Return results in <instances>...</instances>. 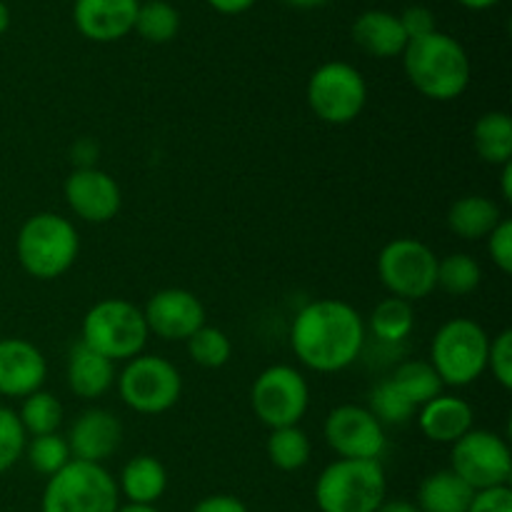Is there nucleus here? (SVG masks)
<instances>
[{"label": "nucleus", "mask_w": 512, "mask_h": 512, "mask_svg": "<svg viewBox=\"0 0 512 512\" xmlns=\"http://www.w3.org/2000/svg\"><path fill=\"white\" fill-rule=\"evenodd\" d=\"M365 333L363 315L353 305L323 298L298 310L290 328V348L313 373H340L360 358Z\"/></svg>", "instance_id": "1"}, {"label": "nucleus", "mask_w": 512, "mask_h": 512, "mask_svg": "<svg viewBox=\"0 0 512 512\" xmlns=\"http://www.w3.org/2000/svg\"><path fill=\"white\" fill-rule=\"evenodd\" d=\"M403 68L410 85L435 103L460 98L473 78V65L463 45L440 30L405 45Z\"/></svg>", "instance_id": "2"}, {"label": "nucleus", "mask_w": 512, "mask_h": 512, "mask_svg": "<svg viewBox=\"0 0 512 512\" xmlns=\"http://www.w3.org/2000/svg\"><path fill=\"white\" fill-rule=\"evenodd\" d=\"M80 253V235L58 213H35L20 225L15 238L18 263L30 278L55 280L68 273Z\"/></svg>", "instance_id": "3"}, {"label": "nucleus", "mask_w": 512, "mask_h": 512, "mask_svg": "<svg viewBox=\"0 0 512 512\" xmlns=\"http://www.w3.org/2000/svg\"><path fill=\"white\" fill-rule=\"evenodd\" d=\"M388 478L380 460L338 458L315 480L320 512H375L385 503Z\"/></svg>", "instance_id": "4"}, {"label": "nucleus", "mask_w": 512, "mask_h": 512, "mask_svg": "<svg viewBox=\"0 0 512 512\" xmlns=\"http://www.w3.org/2000/svg\"><path fill=\"white\" fill-rule=\"evenodd\" d=\"M148 338L150 333L143 318V308L125 298L98 300L83 315V325H80V343L113 363L118 360L128 363V360L143 355Z\"/></svg>", "instance_id": "5"}, {"label": "nucleus", "mask_w": 512, "mask_h": 512, "mask_svg": "<svg viewBox=\"0 0 512 512\" xmlns=\"http://www.w3.org/2000/svg\"><path fill=\"white\" fill-rule=\"evenodd\" d=\"M490 335L470 318H453L443 323L430 343V360L440 383L448 388L473 385L488 370Z\"/></svg>", "instance_id": "6"}, {"label": "nucleus", "mask_w": 512, "mask_h": 512, "mask_svg": "<svg viewBox=\"0 0 512 512\" xmlns=\"http://www.w3.org/2000/svg\"><path fill=\"white\" fill-rule=\"evenodd\" d=\"M118 483L105 465L70 460L45 483L40 512H118Z\"/></svg>", "instance_id": "7"}, {"label": "nucleus", "mask_w": 512, "mask_h": 512, "mask_svg": "<svg viewBox=\"0 0 512 512\" xmlns=\"http://www.w3.org/2000/svg\"><path fill=\"white\" fill-rule=\"evenodd\" d=\"M115 385L120 400L138 415L168 413L183 395L180 370L160 355H138L128 360Z\"/></svg>", "instance_id": "8"}, {"label": "nucleus", "mask_w": 512, "mask_h": 512, "mask_svg": "<svg viewBox=\"0 0 512 512\" xmlns=\"http://www.w3.org/2000/svg\"><path fill=\"white\" fill-rule=\"evenodd\" d=\"M378 278L393 298L423 300L438 290V255L418 238H395L380 250Z\"/></svg>", "instance_id": "9"}, {"label": "nucleus", "mask_w": 512, "mask_h": 512, "mask_svg": "<svg viewBox=\"0 0 512 512\" xmlns=\"http://www.w3.org/2000/svg\"><path fill=\"white\" fill-rule=\"evenodd\" d=\"M305 98L315 118L328 125H348L363 113L368 103V83L350 63L330 60L310 75Z\"/></svg>", "instance_id": "10"}, {"label": "nucleus", "mask_w": 512, "mask_h": 512, "mask_svg": "<svg viewBox=\"0 0 512 512\" xmlns=\"http://www.w3.org/2000/svg\"><path fill=\"white\" fill-rule=\"evenodd\" d=\"M250 408L270 430L300 425L310 408V385L293 365H270L250 388Z\"/></svg>", "instance_id": "11"}, {"label": "nucleus", "mask_w": 512, "mask_h": 512, "mask_svg": "<svg viewBox=\"0 0 512 512\" xmlns=\"http://www.w3.org/2000/svg\"><path fill=\"white\" fill-rule=\"evenodd\" d=\"M450 470L475 493L510 485L512 453L508 440L490 430H470L450 445Z\"/></svg>", "instance_id": "12"}, {"label": "nucleus", "mask_w": 512, "mask_h": 512, "mask_svg": "<svg viewBox=\"0 0 512 512\" xmlns=\"http://www.w3.org/2000/svg\"><path fill=\"white\" fill-rule=\"evenodd\" d=\"M323 438L338 458L345 460H380L388 438L380 420L365 405H338L328 413Z\"/></svg>", "instance_id": "13"}, {"label": "nucleus", "mask_w": 512, "mask_h": 512, "mask_svg": "<svg viewBox=\"0 0 512 512\" xmlns=\"http://www.w3.org/2000/svg\"><path fill=\"white\" fill-rule=\"evenodd\" d=\"M148 333L168 343H180L205 325V305L185 288H163L143 308Z\"/></svg>", "instance_id": "14"}, {"label": "nucleus", "mask_w": 512, "mask_h": 512, "mask_svg": "<svg viewBox=\"0 0 512 512\" xmlns=\"http://www.w3.org/2000/svg\"><path fill=\"white\" fill-rule=\"evenodd\" d=\"M63 195L73 215L93 225L110 223L123 205V193H120V185L115 183L113 175L93 168V165L73 170L65 178Z\"/></svg>", "instance_id": "15"}, {"label": "nucleus", "mask_w": 512, "mask_h": 512, "mask_svg": "<svg viewBox=\"0 0 512 512\" xmlns=\"http://www.w3.org/2000/svg\"><path fill=\"white\" fill-rule=\"evenodd\" d=\"M65 440H68L73 460L103 465L105 460L113 458V453H118L120 443H123V423L113 410H83L73 420Z\"/></svg>", "instance_id": "16"}, {"label": "nucleus", "mask_w": 512, "mask_h": 512, "mask_svg": "<svg viewBox=\"0 0 512 512\" xmlns=\"http://www.w3.org/2000/svg\"><path fill=\"white\" fill-rule=\"evenodd\" d=\"M48 363L38 345L25 338H0V395L28 398L43 390Z\"/></svg>", "instance_id": "17"}, {"label": "nucleus", "mask_w": 512, "mask_h": 512, "mask_svg": "<svg viewBox=\"0 0 512 512\" xmlns=\"http://www.w3.org/2000/svg\"><path fill=\"white\" fill-rule=\"evenodd\" d=\"M138 0H75L73 20L93 43H115L135 28Z\"/></svg>", "instance_id": "18"}, {"label": "nucleus", "mask_w": 512, "mask_h": 512, "mask_svg": "<svg viewBox=\"0 0 512 512\" xmlns=\"http://www.w3.org/2000/svg\"><path fill=\"white\" fill-rule=\"evenodd\" d=\"M473 405L458 395L440 393L430 403L420 405L418 428L430 443L453 445L473 430Z\"/></svg>", "instance_id": "19"}, {"label": "nucleus", "mask_w": 512, "mask_h": 512, "mask_svg": "<svg viewBox=\"0 0 512 512\" xmlns=\"http://www.w3.org/2000/svg\"><path fill=\"white\" fill-rule=\"evenodd\" d=\"M68 388L80 400H98L115 385V363L90 350L88 345L78 343L68 353Z\"/></svg>", "instance_id": "20"}, {"label": "nucleus", "mask_w": 512, "mask_h": 512, "mask_svg": "<svg viewBox=\"0 0 512 512\" xmlns=\"http://www.w3.org/2000/svg\"><path fill=\"white\" fill-rule=\"evenodd\" d=\"M353 40L363 53L383 60L398 58L408 45V35L400 25V18L388 10H368L358 15L353 23Z\"/></svg>", "instance_id": "21"}, {"label": "nucleus", "mask_w": 512, "mask_h": 512, "mask_svg": "<svg viewBox=\"0 0 512 512\" xmlns=\"http://www.w3.org/2000/svg\"><path fill=\"white\" fill-rule=\"evenodd\" d=\"M115 483L130 505H155L168 490V470L153 455H135L123 465Z\"/></svg>", "instance_id": "22"}, {"label": "nucleus", "mask_w": 512, "mask_h": 512, "mask_svg": "<svg viewBox=\"0 0 512 512\" xmlns=\"http://www.w3.org/2000/svg\"><path fill=\"white\" fill-rule=\"evenodd\" d=\"M500 220H503L500 205L485 195H463L448 210L450 233L458 235L460 240H468V243L488 238L498 228Z\"/></svg>", "instance_id": "23"}, {"label": "nucleus", "mask_w": 512, "mask_h": 512, "mask_svg": "<svg viewBox=\"0 0 512 512\" xmlns=\"http://www.w3.org/2000/svg\"><path fill=\"white\" fill-rule=\"evenodd\" d=\"M475 490L450 468L428 475L418 488L420 512H468Z\"/></svg>", "instance_id": "24"}, {"label": "nucleus", "mask_w": 512, "mask_h": 512, "mask_svg": "<svg viewBox=\"0 0 512 512\" xmlns=\"http://www.w3.org/2000/svg\"><path fill=\"white\" fill-rule=\"evenodd\" d=\"M475 153L490 165H505L512 160V118L505 110H490L480 115L473 128Z\"/></svg>", "instance_id": "25"}, {"label": "nucleus", "mask_w": 512, "mask_h": 512, "mask_svg": "<svg viewBox=\"0 0 512 512\" xmlns=\"http://www.w3.org/2000/svg\"><path fill=\"white\" fill-rule=\"evenodd\" d=\"M373 338H378L385 345H400L415 328V310L413 303L403 298H385L370 313L368 323Z\"/></svg>", "instance_id": "26"}, {"label": "nucleus", "mask_w": 512, "mask_h": 512, "mask_svg": "<svg viewBox=\"0 0 512 512\" xmlns=\"http://www.w3.org/2000/svg\"><path fill=\"white\" fill-rule=\"evenodd\" d=\"M388 380L403 393V398L408 400V403L415 405V408L438 398L445 388L428 360H405V363H400L398 368L393 370V375H390Z\"/></svg>", "instance_id": "27"}, {"label": "nucleus", "mask_w": 512, "mask_h": 512, "mask_svg": "<svg viewBox=\"0 0 512 512\" xmlns=\"http://www.w3.org/2000/svg\"><path fill=\"white\" fill-rule=\"evenodd\" d=\"M265 453L268 460L283 473H295V470L305 468L313 455V443H310L308 433L300 425H290V428L270 430V438L265 443Z\"/></svg>", "instance_id": "28"}, {"label": "nucleus", "mask_w": 512, "mask_h": 512, "mask_svg": "<svg viewBox=\"0 0 512 512\" xmlns=\"http://www.w3.org/2000/svg\"><path fill=\"white\" fill-rule=\"evenodd\" d=\"M483 283V268L468 253H453L438 258V288L453 298L475 293Z\"/></svg>", "instance_id": "29"}, {"label": "nucleus", "mask_w": 512, "mask_h": 512, "mask_svg": "<svg viewBox=\"0 0 512 512\" xmlns=\"http://www.w3.org/2000/svg\"><path fill=\"white\" fill-rule=\"evenodd\" d=\"M20 425H23L25 435H48L58 433L60 423H63V405L55 395L38 390V393L23 398V405L18 410Z\"/></svg>", "instance_id": "30"}, {"label": "nucleus", "mask_w": 512, "mask_h": 512, "mask_svg": "<svg viewBox=\"0 0 512 512\" xmlns=\"http://www.w3.org/2000/svg\"><path fill=\"white\" fill-rule=\"evenodd\" d=\"M133 30L140 38L148 40V43H168V40H173L178 35L180 15L165 0H148V3H143L138 8Z\"/></svg>", "instance_id": "31"}, {"label": "nucleus", "mask_w": 512, "mask_h": 512, "mask_svg": "<svg viewBox=\"0 0 512 512\" xmlns=\"http://www.w3.org/2000/svg\"><path fill=\"white\" fill-rule=\"evenodd\" d=\"M185 343H188L190 358L200 368L218 370L223 365H228L230 358H233V343H230L228 333L220 328H213V325H203Z\"/></svg>", "instance_id": "32"}, {"label": "nucleus", "mask_w": 512, "mask_h": 512, "mask_svg": "<svg viewBox=\"0 0 512 512\" xmlns=\"http://www.w3.org/2000/svg\"><path fill=\"white\" fill-rule=\"evenodd\" d=\"M23 455L28 458L30 468H33L35 473L45 475V478L60 473V470L73 460V455H70V448H68V440H65V435L60 433L38 435V438H33L30 443H25Z\"/></svg>", "instance_id": "33"}, {"label": "nucleus", "mask_w": 512, "mask_h": 512, "mask_svg": "<svg viewBox=\"0 0 512 512\" xmlns=\"http://www.w3.org/2000/svg\"><path fill=\"white\" fill-rule=\"evenodd\" d=\"M368 410L385 428V425H405L413 418V413L418 408H415L413 403H408V400L403 398V393L385 378L380 380V383H375L373 390H370Z\"/></svg>", "instance_id": "34"}, {"label": "nucleus", "mask_w": 512, "mask_h": 512, "mask_svg": "<svg viewBox=\"0 0 512 512\" xmlns=\"http://www.w3.org/2000/svg\"><path fill=\"white\" fill-rule=\"evenodd\" d=\"M25 435L18 413L8 405H0V475L8 473L25 453Z\"/></svg>", "instance_id": "35"}, {"label": "nucleus", "mask_w": 512, "mask_h": 512, "mask_svg": "<svg viewBox=\"0 0 512 512\" xmlns=\"http://www.w3.org/2000/svg\"><path fill=\"white\" fill-rule=\"evenodd\" d=\"M488 370L500 388H512V330H500L488 348Z\"/></svg>", "instance_id": "36"}, {"label": "nucleus", "mask_w": 512, "mask_h": 512, "mask_svg": "<svg viewBox=\"0 0 512 512\" xmlns=\"http://www.w3.org/2000/svg\"><path fill=\"white\" fill-rule=\"evenodd\" d=\"M488 253L493 263L498 265L500 273H512V220L503 218L498 228L488 235Z\"/></svg>", "instance_id": "37"}, {"label": "nucleus", "mask_w": 512, "mask_h": 512, "mask_svg": "<svg viewBox=\"0 0 512 512\" xmlns=\"http://www.w3.org/2000/svg\"><path fill=\"white\" fill-rule=\"evenodd\" d=\"M398 18L405 35H408V43L410 40L423 38V35L435 33V15L430 13L428 8H423V5H413V8H408L403 15H398Z\"/></svg>", "instance_id": "38"}, {"label": "nucleus", "mask_w": 512, "mask_h": 512, "mask_svg": "<svg viewBox=\"0 0 512 512\" xmlns=\"http://www.w3.org/2000/svg\"><path fill=\"white\" fill-rule=\"evenodd\" d=\"M468 512H512L510 485H503V488L480 490V493H475Z\"/></svg>", "instance_id": "39"}, {"label": "nucleus", "mask_w": 512, "mask_h": 512, "mask_svg": "<svg viewBox=\"0 0 512 512\" xmlns=\"http://www.w3.org/2000/svg\"><path fill=\"white\" fill-rule=\"evenodd\" d=\"M190 512H248V505H245L240 498H235V495L218 493L200 500V503Z\"/></svg>", "instance_id": "40"}, {"label": "nucleus", "mask_w": 512, "mask_h": 512, "mask_svg": "<svg viewBox=\"0 0 512 512\" xmlns=\"http://www.w3.org/2000/svg\"><path fill=\"white\" fill-rule=\"evenodd\" d=\"M255 3H258V0H208L210 8L218 10V13L223 15H240L245 13V10L253 8Z\"/></svg>", "instance_id": "41"}, {"label": "nucleus", "mask_w": 512, "mask_h": 512, "mask_svg": "<svg viewBox=\"0 0 512 512\" xmlns=\"http://www.w3.org/2000/svg\"><path fill=\"white\" fill-rule=\"evenodd\" d=\"M375 512H420V508L408 500H385Z\"/></svg>", "instance_id": "42"}, {"label": "nucleus", "mask_w": 512, "mask_h": 512, "mask_svg": "<svg viewBox=\"0 0 512 512\" xmlns=\"http://www.w3.org/2000/svg\"><path fill=\"white\" fill-rule=\"evenodd\" d=\"M500 170H503V173H500V193H503V200H512V160L510 163H505V165H500Z\"/></svg>", "instance_id": "43"}, {"label": "nucleus", "mask_w": 512, "mask_h": 512, "mask_svg": "<svg viewBox=\"0 0 512 512\" xmlns=\"http://www.w3.org/2000/svg\"><path fill=\"white\" fill-rule=\"evenodd\" d=\"M460 5H465V8L470 10H488L493 8V5H498L500 0H458Z\"/></svg>", "instance_id": "44"}, {"label": "nucleus", "mask_w": 512, "mask_h": 512, "mask_svg": "<svg viewBox=\"0 0 512 512\" xmlns=\"http://www.w3.org/2000/svg\"><path fill=\"white\" fill-rule=\"evenodd\" d=\"M288 5H293V8H300V10H310V8H320V5H325L328 0H285Z\"/></svg>", "instance_id": "45"}, {"label": "nucleus", "mask_w": 512, "mask_h": 512, "mask_svg": "<svg viewBox=\"0 0 512 512\" xmlns=\"http://www.w3.org/2000/svg\"><path fill=\"white\" fill-rule=\"evenodd\" d=\"M8 28H10V10H8V5L0 0V35H3Z\"/></svg>", "instance_id": "46"}, {"label": "nucleus", "mask_w": 512, "mask_h": 512, "mask_svg": "<svg viewBox=\"0 0 512 512\" xmlns=\"http://www.w3.org/2000/svg\"><path fill=\"white\" fill-rule=\"evenodd\" d=\"M118 512H160L155 505H123V508H118Z\"/></svg>", "instance_id": "47"}]
</instances>
